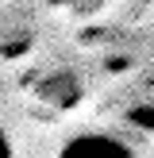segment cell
<instances>
[{
  "label": "cell",
  "instance_id": "1",
  "mask_svg": "<svg viewBox=\"0 0 154 158\" xmlns=\"http://www.w3.org/2000/svg\"><path fill=\"white\" fill-rule=\"evenodd\" d=\"M58 158H139L127 139L112 131H77L62 143Z\"/></svg>",
  "mask_w": 154,
  "mask_h": 158
},
{
  "label": "cell",
  "instance_id": "2",
  "mask_svg": "<svg viewBox=\"0 0 154 158\" xmlns=\"http://www.w3.org/2000/svg\"><path fill=\"white\" fill-rule=\"evenodd\" d=\"M38 97H43L46 104H54V108H73V104H81L85 89H81V81H77V73L62 69V73H50L38 85Z\"/></svg>",
  "mask_w": 154,
  "mask_h": 158
},
{
  "label": "cell",
  "instance_id": "3",
  "mask_svg": "<svg viewBox=\"0 0 154 158\" xmlns=\"http://www.w3.org/2000/svg\"><path fill=\"white\" fill-rule=\"evenodd\" d=\"M127 120L135 123V127H143V131H154V108L150 104H139V108L127 112Z\"/></svg>",
  "mask_w": 154,
  "mask_h": 158
},
{
  "label": "cell",
  "instance_id": "4",
  "mask_svg": "<svg viewBox=\"0 0 154 158\" xmlns=\"http://www.w3.org/2000/svg\"><path fill=\"white\" fill-rule=\"evenodd\" d=\"M0 158H12V139H8L4 127H0Z\"/></svg>",
  "mask_w": 154,
  "mask_h": 158
}]
</instances>
